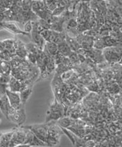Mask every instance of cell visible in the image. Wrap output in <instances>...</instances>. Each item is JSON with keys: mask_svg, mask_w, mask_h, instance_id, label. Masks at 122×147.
Returning a JSON list of instances; mask_svg holds the SVG:
<instances>
[{"mask_svg": "<svg viewBox=\"0 0 122 147\" xmlns=\"http://www.w3.org/2000/svg\"><path fill=\"white\" fill-rule=\"evenodd\" d=\"M65 41H67V44H68V46H69V48H70L72 52H76L77 51L81 48L80 45L77 41L75 38H73V37H71L67 33L66 35V37H65Z\"/></svg>", "mask_w": 122, "mask_h": 147, "instance_id": "13", "label": "cell"}, {"mask_svg": "<svg viewBox=\"0 0 122 147\" xmlns=\"http://www.w3.org/2000/svg\"><path fill=\"white\" fill-rule=\"evenodd\" d=\"M41 35H42L43 38L46 42H50V37H51V34H52V30L50 29H44L40 33Z\"/></svg>", "mask_w": 122, "mask_h": 147, "instance_id": "22", "label": "cell"}, {"mask_svg": "<svg viewBox=\"0 0 122 147\" xmlns=\"http://www.w3.org/2000/svg\"><path fill=\"white\" fill-rule=\"evenodd\" d=\"M25 48L27 49V52H29V53H32L36 55L38 52V50H39V48L37 47L36 44H35L33 42H30L29 44H25Z\"/></svg>", "mask_w": 122, "mask_h": 147, "instance_id": "19", "label": "cell"}, {"mask_svg": "<svg viewBox=\"0 0 122 147\" xmlns=\"http://www.w3.org/2000/svg\"><path fill=\"white\" fill-rule=\"evenodd\" d=\"M102 52L105 60H106L109 63L113 64L121 62V46L108 47L103 49Z\"/></svg>", "mask_w": 122, "mask_h": 147, "instance_id": "3", "label": "cell"}, {"mask_svg": "<svg viewBox=\"0 0 122 147\" xmlns=\"http://www.w3.org/2000/svg\"><path fill=\"white\" fill-rule=\"evenodd\" d=\"M65 115V109L63 105L54 97V101L49 107L47 111L46 117V123L52 121H58Z\"/></svg>", "mask_w": 122, "mask_h": 147, "instance_id": "1", "label": "cell"}, {"mask_svg": "<svg viewBox=\"0 0 122 147\" xmlns=\"http://www.w3.org/2000/svg\"><path fill=\"white\" fill-rule=\"evenodd\" d=\"M20 89H21V82L11 76L10 82L8 83V90L12 92L19 93Z\"/></svg>", "mask_w": 122, "mask_h": 147, "instance_id": "12", "label": "cell"}, {"mask_svg": "<svg viewBox=\"0 0 122 147\" xmlns=\"http://www.w3.org/2000/svg\"><path fill=\"white\" fill-rule=\"evenodd\" d=\"M0 25L2 27L3 29L7 30V31L10 32L12 34H15V35L20 34V35H27V36H29V37L31 36V34L30 33H26L24 31H22L14 22H3L0 23Z\"/></svg>", "mask_w": 122, "mask_h": 147, "instance_id": "7", "label": "cell"}, {"mask_svg": "<svg viewBox=\"0 0 122 147\" xmlns=\"http://www.w3.org/2000/svg\"><path fill=\"white\" fill-rule=\"evenodd\" d=\"M33 86H28L27 87L24 88L19 92L20 100H21L22 105H25V104L27 103V100L31 96L32 92H33Z\"/></svg>", "mask_w": 122, "mask_h": 147, "instance_id": "11", "label": "cell"}, {"mask_svg": "<svg viewBox=\"0 0 122 147\" xmlns=\"http://www.w3.org/2000/svg\"><path fill=\"white\" fill-rule=\"evenodd\" d=\"M32 28H33V25H32L31 21H28L24 24V31L26 32V33H31Z\"/></svg>", "mask_w": 122, "mask_h": 147, "instance_id": "30", "label": "cell"}, {"mask_svg": "<svg viewBox=\"0 0 122 147\" xmlns=\"http://www.w3.org/2000/svg\"><path fill=\"white\" fill-rule=\"evenodd\" d=\"M3 132H1V131H0V139H1V136H2V135H3Z\"/></svg>", "mask_w": 122, "mask_h": 147, "instance_id": "35", "label": "cell"}, {"mask_svg": "<svg viewBox=\"0 0 122 147\" xmlns=\"http://www.w3.org/2000/svg\"><path fill=\"white\" fill-rule=\"evenodd\" d=\"M48 123V146H55L59 143L63 131L56 121H52Z\"/></svg>", "mask_w": 122, "mask_h": 147, "instance_id": "2", "label": "cell"}, {"mask_svg": "<svg viewBox=\"0 0 122 147\" xmlns=\"http://www.w3.org/2000/svg\"><path fill=\"white\" fill-rule=\"evenodd\" d=\"M28 52L25 48V44L21 41L16 40V55L20 58H26Z\"/></svg>", "mask_w": 122, "mask_h": 147, "instance_id": "10", "label": "cell"}, {"mask_svg": "<svg viewBox=\"0 0 122 147\" xmlns=\"http://www.w3.org/2000/svg\"><path fill=\"white\" fill-rule=\"evenodd\" d=\"M44 48L51 56H54L58 53V45L53 42H46Z\"/></svg>", "mask_w": 122, "mask_h": 147, "instance_id": "17", "label": "cell"}, {"mask_svg": "<svg viewBox=\"0 0 122 147\" xmlns=\"http://www.w3.org/2000/svg\"><path fill=\"white\" fill-rule=\"evenodd\" d=\"M11 75H5L3 73H0V84H8L10 82Z\"/></svg>", "mask_w": 122, "mask_h": 147, "instance_id": "24", "label": "cell"}, {"mask_svg": "<svg viewBox=\"0 0 122 147\" xmlns=\"http://www.w3.org/2000/svg\"><path fill=\"white\" fill-rule=\"evenodd\" d=\"M6 10H7V8H6V7L0 5V12H4Z\"/></svg>", "mask_w": 122, "mask_h": 147, "instance_id": "34", "label": "cell"}, {"mask_svg": "<svg viewBox=\"0 0 122 147\" xmlns=\"http://www.w3.org/2000/svg\"><path fill=\"white\" fill-rule=\"evenodd\" d=\"M73 73H73V70H71V69H70V70L67 71L66 72L63 73V74L61 75V78H62V80H63V81H67V80H69V79H70L71 77L73 76Z\"/></svg>", "mask_w": 122, "mask_h": 147, "instance_id": "27", "label": "cell"}, {"mask_svg": "<svg viewBox=\"0 0 122 147\" xmlns=\"http://www.w3.org/2000/svg\"><path fill=\"white\" fill-rule=\"evenodd\" d=\"M56 67V65L55 64V62H54V60L53 56H52L51 57L49 58L48 63L46 64V71L47 72H48L49 75L52 74V73L55 71Z\"/></svg>", "mask_w": 122, "mask_h": 147, "instance_id": "18", "label": "cell"}, {"mask_svg": "<svg viewBox=\"0 0 122 147\" xmlns=\"http://www.w3.org/2000/svg\"><path fill=\"white\" fill-rule=\"evenodd\" d=\"M12 5V2L10 0H0V5L3 6L6 8H10Z\"/></svg>", "mask_w": 122, "mask_h": 147, "instance_id": "31", "label": "cell"}, {"mask_svg": "<svg viewBox=\"0 0 122 147\" xmlns=\"http://www.w3.org/2000/svg\"><path fill=\"white\" fill-rule=\"evenodd\" d=\"M58 45V52H59L60 54H61L62 55L64 56H68L70 55L72 51L69 48V46L67 44V41L64 40L63 41L60 43V44H57Z\"/></svg>", "mask_w": 122, "mask_h": 147, "instance_id": "14", "label": "cell"}, {"mask_svg": "<svg viewBox=\"0 0 122 147\" xmlns=\"http://www.w3.org/2000/svg\"><path fill=\"white\" fill-rule=\"evenodd\" d=\"M23 127L29 129L30 131H31L34 134L35 136L40 139L41 140L44 141L46 144H48V123L45 122L44 123L35 124V125L23 126Z\"/></svg>", "mask_w": 122, "mask_h": 147, "instance_id": "4", "label": "cell"}, {"mask_svg": "<svg viewBox=\"0 0 122 147\" xmlns=\"http://www.w3.org/2000/svg\"><path fill=\"white\" fill-rule=\"evenodd\" d=\"M55 1H59V0H55Z\"/></svg>", "mask_w": 122, "mask_h": 147, "instance_id": "37", "label": "cell"}, {"mask_svg": "<svg viewBox=\"0 0 122 147\" xmlns=\"http://www.w3.org/2000/svg\"><path fill=\"white\" fill-rule=\"evenodd\" d=\"M10 108L11 105L10 102L8 100L6 94H4L2 96L0 97V110L7 119L8 117V113Z\"/></svg>", "mask_w": 122, "mask_h": 147, "instance_id": "9", "label": "cell"}, {"mask_svg": "<svg viewBox=\"0 0 122 147\" xmlns=\"http://www.w3.org/2000/svg\"><path fill=\"white\" fill-rule=\"evenodd\" d=\"M57 7H58L57 2H56V1H55V0H54V1H52L51 3H50V4H49L48 6H47L48 10L52 11V12L54 10V9L56 8Z\"/></svg>", "mask_w": 122, "mask_h": 147, "instance_id": "32", "label": "cell"}, {"mask_svg": "<svg viewBox=\"0 0 122 147\" xmlns=\"http://www.w3.org/2000/svg\"><path fill=\"white\" fill-rule=\"evenodd\" d=\"M68 70H70V69H69V68H67V67H65V66L62 63L59 64V65H56V69H55L56 74H58L60 75H61L63 73L66 72V71Z\"/></svg>", "mask_w": 122, "mask_h": 147, "instance_id": "21", "label": "cell"}, {"mask_svg": "<svg viewBox=\"0 0 122 147\" xmlns=\"http://www.w3.org/2000/svg\"><path fill=\"white\" fill-rule=\"evenodd\" d=\"M26 112L24 106L18 109H15L11 107L8 113L7 120L10 121L12 123L17 125L18 127L21 126L26 120Z\"/></svg>", "mask_w": 122, "mask_h": 147, "instance_id": "5", "label": "cell"}, {"mask_svg": "<svg viewBox=\"0 0 122 147\" xmlns=\"http://www.w3.org/2000/svg\"><path fill=\"white\" fill-rule=\"evenodd\" d=\"M4 21V14L3 12H0V23Z\"/></svg>", "mask_w": 122, "mask_h": 147, "instance_id": "33", "label": "cell"}, {"mask_svg": "<svg viewBox=\"0 0 122 147\" xmlns=\"http://www.w3.org/2000/svg\"><path fill=\"white\" fill-rule=\"evenodd\" d=\"M4 14V21L3 22H14L15 14L13 13L10 8L7 9L3 12Z\"/></svg>", "mask_w": 122, "mask_h": 147, "instance_id": "20", "label": "cell"}, {"mask_svg": "<svg viewBox=\"0 0 122 147\" xmlns=\"http://www.w3.org/2000/svg\"><path fill=\"white\" fill-rule=\"evenodd\" d=\"M38 21V23L39 24V25L42 27L43 29H50V24L48 23L46 20H43V19H40L39 18V20H37Z\"/></svg>", "mask_w": 122, "mask_h": 147, "instance_id": "29", "label": "cell"}, {"mask_svg": "<svg viewBox=\"0 0 122 147\" xmlns=\"http://www.w3.org/2000/svg\"><path fill=\"white\" fill-rule=\"evenodd\" d=\"M75 121V119H72L71 117H69L64 116L61 119H59L58 121H56L58 125H59L60 127L67 128V129L70 127L71 125H73Z\"/></svg>", "mask_w": 122, "mask_h": 147, "instance_id": "15", "label": "cell"}, {"mask_svg": "<svg viewBox=\"0 0 122 147\" xmlns=\"http://www.w3.org/2000/svg\"><path fill=\"white\" fill-rule=\"evenodd\" d=\"M67 29H74V28H77L78 25V22L75 18H70V19L67 20Z\"/></svg>", "mask_w": 122, "mask_h": 147, "instance_id": "26", "label": "cell"}, {"mask_svg": "<svg viewBox=\"0 0 122 147\" xmlns=\"http://www.w3.org/2000/svg\"><path fill=\"white\" fill-rule=\"evenodd\" d=\"M65 10V7L58 6L56 8H55L53 11H52V15L55 16H59L60 15L63 14V12Z\"/></svg>", "mask_w": 122, "mask_h": 147, "instance_id": "28", "label": "cell"}, {"mask_svg": "<svg viewBox=\"0 0 122 147\" xmlns=\"http://www.w3.org/2000/svg\"><path fill=\"white\" fill-rule=\"evenodd\" d=\"M33 1H41V0H33Z\"/></svg>", "mask_w": 122, "mask_h": 147, "instance_id": "36", "label": "cell"}, {"mask_svg": "<svg viewBox=\"0 0 122 147\" xmlns=\"http://www.w3.org/2000/svg\"><path fill=\"white\" fill-rule=\"evenodd\" d=\"M31 41L34 43L35 44H36L37 47L40 49V50H42L44 49V47L46 44V41L44 40V38H43L42 35H41L40 33H39L38 31H37L36 30L32 29L31 33Z\"/></svg>", "mask_w": 122, "mask_h": 147, "instance_id": "8", "label": "cell"}, {"mask_svg": "<svg viewBox=\"0 0 122 147\" xmlns=\"http://www.w3.org/2000/svg\"><path fill=\"white\" fill-rule=\"evenodd\" d=\"M26 60H27V61H29L30 63H31L32 65H36L37 56H36V55H35V54L28 52L27 57H26Z\"/></svg>", "mask_w": 122, "mask_h": 147, "instance_id": "25", "label": "cell"}, {"mask_svg": "<svg viewBox=\"0 0 122 147\" xmlns=\"http://www.w3.org/2000/svg\"><path fill=\"white\" fill-rule=\"evenodd\" d=\"M33 0H22V10L23 11L31 10V4Z\"/></svg>", "mask_w": 122, "mask_h": 147, "instance_id": "23", "label": "cell"}, {"mask_svg": "<svg viewBox=\"0 0 122 147\" xmlns=\"http://www.w3.org/2000/svg\"><path fill=\"white\" fill-rule=\"evenodd\" d=\"M14 132V128L10 131L3 133L2 136L0 139V146H8L9 142L12 139L13 134Z\"/></svg>", "mask_w": 122, "mask_h": 147, "instance_id": "16", "label": "cell"}, {"mask_svg": "<svg viewBox=\"0 0 122 147\" xmlns=\"http://www.w3.org/2000/svg\"><path fill=\"white\" fill-rule=\"evenodd\" d=\"M5 94H6L8 100L10 102L11 107L12 108L15 109H18L21 108L22 107L24 106L21 102L20 94L18 92H14L7 89L6 91H5Z\"/></svg>", "mask_w": 122, "mask_h": 147, "instance_id": "6", "label": "cell"}]
</instances>
